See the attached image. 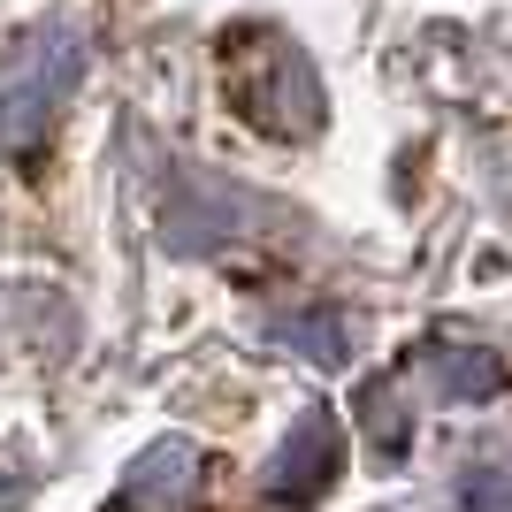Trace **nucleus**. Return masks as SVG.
Here are the masks:
<instances>
[{
  "mask_svg": "<svg viewBox=\"0 0 512 512\" xmlns=\"http://www.w3.org/2000/svg\"><path fill=\"white\" fill-rule=\"evenodd\" d=\"M329 474H337V436H329V421H314V451H306V467H291V459H283L276 490H291V497L306 505V497H314Z\"/></svg>",
  "mask_w": 512,
  "mask_h": 512,
  "instance_id": "f257e3e1",
  "label": "nucleus"
}]
</instances>
